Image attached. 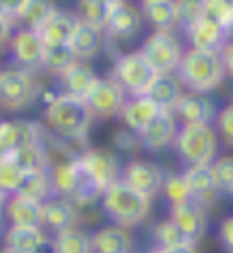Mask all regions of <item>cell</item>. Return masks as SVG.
Listing matches in <instances>:
<instances>
[{"mask_svg":"<svg viewBox=\"0 0 233 253\" xmlns=\"http://www.w3.org/2000/svg\"><path fill=\"white\" fill-rule=\"evenodd\" d=\"M174 115L178 117L181 124H194V126H213L218 115V106L211 99V95L205 92H183L181 101L174 108Z\"/></svg>","mask_w":233,"mask_h":253,"instance_id":"4fadbf2b","label":"cell"},{"mask_svg":"<svg viewBox=\"0 0 233 253\" xmlns=\"http://www.w3.org/2000/svg\"><path fill=\"white\" fill-rule=\"evenodd\" d=\"M16 194H22V196L40 203L53 198V185H51V176H48V169L46 172H27L22 176V183Z\"/></svg>","mask_w":233,"mask_h":253,"instance_id":"1f68e13d","label":"cell"},{"mask_svg":"<svg viewBox=\"0 0 233 253\" xmlns=\"http://www.w3.org/2000/svg\"><path fill=\"white\" fill-rule=\"evenodd\" d=\"M205 16L222 24L233 38V0H207Z\"/></svg>","mask_w":233,"mask_h":253,"instance_id":"f35d334b","label":"cell"},{"mask_svg":"<svg viewBox=\"0 0 233 253\" xmlns=\"http://www.w3.org/2000/svg\"><path fill=\"white\" fill-rule=\"evenodd\" d=\"M13 36V18L9 16H0V46L9 44Z\"/></svg>","mask_w":233,"mask_h":253,"instance_id":"7bdbcfd3","label":"cell"},{"mask_svg":"<svg viewBox=\"0 0 233 253\" xmlns=\"http://www.w3.org/2000/svg\"><path fill=\"white\" fill-rule=\"evenodd\" d=\"M77 220V205L69 198L53 196L42 205V229L51 231L53 236L75 227Z\"/></svg>","mask_w":233,"mask_h":253,"instance_id":"d6986e66","label":"cell"},{"mask_svg":"<svg viewBox=\"0 0 233 253\" xmlns=\"http://www.w3.org/2000/svg\"><path fill=\"white\" fill-rule=\"evenodd\" d=\"M113 145L116 150H121V152H137V150H143V145H141V137L139 132H134V130L130 128H119L116 132L113 134Z\"/></svg>","mask_w":233,"mask_h":253,"instance_id":"60d3db41","label":"cell"},{"mask_svg":"<svg viewBox=\"0 0 233 253\" xmlns=\"http://www.w3.org/2000/svg\"><path fill=\"white\" fill-rule=\"evenodd\" d=\"M90 238H93L95 253H132L134 247L130 229L115 225V222L99 227L97 231L90 233Z\"/></svg>","mask_w":233,"mask_h":253,"instance_id":"603a6c76","label":"cell"},{"mask_svg":"<svg viewBox=\"0 0 233 253\" xmlns=\"http://www.w3.org/2000/svg\"><path fill=\"white\" fill-rule=\"evenodd\" d=\"M161 110H163L161 106L154 104L148 95H137V97H128V99H125L123 110H121L119 117L125 128L134 130V132H141Z\"/></svg>","mask_w":233,"mask_h":253,"instance_id":"cb8c5ba5","label":"cell"},{"mask_svg":"<svg viewBox=\"0 0 233 253\" xmlns=\"http://www.w3.org/2000/svg\"><path fill=\"white\" fill-rule=\"evenodd\" d=\"M172 148L185 168H189V165H211L218 157L220 139H218L213 126L181 124Z\"/></svg>","mask_w":233,"mask_h":253,"instance_id":"277c9868","label":"cell"},{"mask_svg":"<svg viewBox=\"0 0 233 253\" xmlns=\"http://www.w3.org/2000/svg\"><path fill=\"white\" fill-rule=\"evenodd\" d=\"M143 16H141V9L134 7L130 2H121L110 7L108 13V22H106V36L113 38L116 42H130L141 33L143 29Z\"/></svg>","mask_w":233,"mask_h":253,"instance_id":"7c38bea8","label":"cell"},{"mask_svg":"<svg viewBox=\"0 0 233 253\" xmlns=\"http://www.w3.org/2000/svg\"><path fill=\"white\" fill-rule=\"evenodd\" d=\"M79 165L84 169L86 178L95 185L99 192L110 187L115 181L121 178L123 165L110 150H97V148H84L79 152Z\"/></svg>","mask_w":233,"mask_h":253,"instance_id":"ba28073f","label":"cell"},{"mask_svg":"<svg viewBox=\"0 0 233 253\" xmlns=\"http://www.w3.org/2000/svg\"><path fill=\"white\" fill-rule=\"evenodd\" d=\"M22 2L24 0H2V7H4V11H7V16L16 18V13H18V9L22 7Z\"/></svg>","mask_w":233,"mask_h":253,"instance_id":"bcb514c9","label":"cell"},{"mask_svg":"<svg viewBox=\"0 0 233 253\" xmlns=\"http://www.w3.org/2000/svg\"><path fill=\"white\" fill-rule=\"evenodd\" d=\"M22 176L24 172L11 161V157L0 159V192H4L7 196L16 194L22 183Z\"/></svg>","mask_w":233,"mask_h":253,"instance_id":"74e56055","label":"cell"},{"mask_svg":"<svg viewBox=\"0 0 233 253\" xmlns=\"http://www.w3.org/2000/svg\"><path fill=\"white\" fill-rule=\"evenodd\" d=\"M2 240L7 247L22 253H44L46 247L53 249V240H48L46 231L42 227H16L9 225L2 233Z\"/></svg>","mask_w":233,"mask_h":253,"instance_id":"7402d4cb","label":"cell"},{"mask_svg":"<svg viewBox=\"0 0 233 253\" xmlns=\"http://www.w3.org/2000/svg\"><path fill=\"white\" fill-rule=\"evenodd\" d=\"M178 126H181V121L174 115V110H161V113L139 132L143 150L161 152V150L169 148V145L174 143V139H176Z\"/></svg>","mask_w":233,"mask_h":253,"instance_id":"5bb4252c","label":"cell"},{"mask_svg":"<svg viewBox=\"0 0 233 253\" xmlns=\"http://www.w3.org/2000/svg\"><path fill=\"white\" fill-rule=\"evenodd\" d=\"M231 104H233V101H231Z\"/></svg>","mask_w":233,"mask_h":253,"instance_id":"816d5d0a","label":"cell"},{"mask_svg":"<svg viewBox=\"0 0 233 253\" xmlns=\"http://www.w3.org/2000/svg\"><path fill=\"white\" fill-rule=\"evenodd\" d=\"M218 238H220L222 249L227 253H233V213L218 225Z\"/></svg>","mask_w":233,"mask_h":253,"instance_id":"b9f144b4","label":"cell"},{"mask_svg":"<svg viewBox=\"0 0 233 253\" xmlns=\"http://www.w3.org/2000/svg\"><path fill=\"white\" fill-rule=\"evenodd\" d=\"M75 60H77V55L73 53L71 44H44V53H42V69L48 71L51 75L60 77Z\"/></svg>","mask_w":233,"mask_h":253,"instance_id":"4dcf8cb0","label":"cell"},{"mask_svg":"<svg viewBox=\"0 0 233 253\" xmlns=\"http://www.w3.org/2000/svg\"><path fill=\"white\" fill-rule=\"evenodd\" d=\"M125 99H128L125 90L113 77H99L84 101L88 106L90 115L97 117V119H113V117L121 115Z\"/></svg>","mask_w":233,"mask_h":253,"instance_id":"9c48e42d","label":"cell"},{"mask_svg":"<svg viewBox=\"0 0 233 253\" xmlns=\"http://www.w3.org/2000/svg\"><path fill=\"white\" fill-rule=\"evenodd\" d=\"M11 57L16 62V66H20L24 71L42 69V53H44V42H42L40 33L36 29L20 27L18 31H13L11 42Z\"/></svg>","mask_w":233,"mask_h":253,"instance_id":"8fae6325","label":"cell"},{"mask_svg":"<svg viewBox=\"0 0 233 253\" xmlns=\"http://www.w3.org/2000/svg\"><path fill=\"white\" fill-rule=\"evenodd\" d=\"M141 53L158 75H172L183 60V46L172 31H152L141 42Z\"/></svg>","mask_w":233,"mask_h":253,"instance_id":"52a82bcc","label":"cell"},{"mask_svg":"<svg viewBox=\"0 0 233 253\" xmlns=\"http://www.w3.org/2000/svg\"><path fill=\"white\" fill-rule=\"evenodd\" d=\"M183 92H185V86L181 84L176 73H172V75H156L154 77V82L150 84V88L145 95H148L156 106H161L163 110H174L176 104L181 101Z\"/></svg>","mask_w":233,"mask_h":253,"instance_id":"484cf974","label":"cell"},{"mask_svg":"<svg viewBox=\"0 0 233 253\" xmlns=\"http://www.w3.org/2000/svg\"><path fill=\"white\" fill-rule=\"evenodd\" d=\"M106 29L104 27H97V24H88V22H77L75 27V33L71 38V48L73 53L77 55V60H93L97 57L106 46Z\"/></svg>","mask_w":233,"mask_h":253,"instance_id":"ac0fdd59","label":"cell"},{"mask_svg":"<svg viewBox=\"0 0 233 253\" xmlns=\"http://www.w3.org/2000/svg\"><path fill=\"white\" fill-rule=\"evenodd\" d=\"M176 77L185 86V90L192 92L209 95L211 90L220 88L222 82L227 80L225 62H222L220 51H202V48L189 46L183 53Z\"/></svg>","mask_w":233,"mask_h":253,"instance_id":"7a4b0ae2","label":"cell"},{"mask_svg":"<svg viewBox=\"0 0 233 253\" xmlns=\"http://www.w3.org/2000/svg\"><path fill=\"white\" fill-rule=\"evenodd\" d=\"M51 240H53V253H95L90 233L77 229V227L55 233Z\"/></svg>","mask_w":233,"mask_h":253,"instance_id":"f546056e","label":"cell"},{"mask_svg":"<svg viewBox=\"0 0 233 253\" xmlns=\"http://www.w3.org/2000/svg\"><path fill=\"white\" fill-rule=\"evenodd\" d=\"M55 11H57V7L53 0H24L13 20H18L20 27L40 31V29L55 16Z\"/></svg>","mask_w":233,"mask_h":253,"instance_id":"83f0119b","label":"cell"},{"mask_svg":"<svg viewBox=\"0 0 233 253\" xmlns=\"http://www.w3.org/2000/svg\"><path fill=\"white\" fill-rule=\"evenodd\" d=\"M11 161L27 172H46L48 165H51V157H48V150L42 143H29V145H20L11 152Z\"/></svg>","mask_w":233,"mask_h":253,"instance_id":"f1b7e54d","label":"cell"},{"mask_svg":"<svg viewBox=\"0 0 233 253\" xmlns=\"http://www.w3.org/2000/svg\"><path fill=\"white\" fill-rule=\"evenodd\" d=\"M156 75L158 73L150 66V62L145 60L141 51H130L116 55L113 71H110V77L125 90L128 97L145 95Z\"/></svg>","mask_w":233,"mask_h":253,"instance_id":"5b68a950","label":"cell"},{"mask_svg":"<svg viewBox=\"0 0 233 253\" xmlns=\"http://www.w3.org/2000/svg\"><path fill=\"white\" fill-rule=\"evenodd\" d=\"M185 36L189 40V46L202 48V51H222L227 42L231 40L229 31L207 16L200 18L198 22L189 24L185 29Z\"/></svg>","mask_w":233,"mask_h":253,"instance_id":"2e32d148","label":"cell"},{"mask_svg":"<svg viewBox=\"0 0 233 253\" xmlns=\"http://www.w3.org/2000/svg\"><path fill=\"white\" fill-rule=\"evenodd\" d=\"M165 176H167V174L163 172L161 165L150 161V159H132L130 163L123 165V172H121V178H123L130 187L145 194L148 198H154L161 194Z\"/></svg>","mask_w":233,"mask_h":253,"instance_id":"30bf717a","label":"cell"},{"mask_svg":"<svg viewBox=\"0 0 233 253\" xmlns=\"http://www.w3.org/2000/svg\"><path fill=\"white\" fill-rule=\"evenodd\" d=\"M77 22H79V18H77L75 13L60 11V9H57L55 16H53L38 33H40L44 44H69L73 33H75Z\"/></svg>","mask_w":233,"mask_h":253,"instance_id":"4316f807","label":"cell"},{"mask_svg":"<svg viewBox=\"0 0 233 253\" xmlns=\"http://www.w3.org/2000/svg\"><path fill=\"white\" fill-rule=\"evenodd\" d=\"M222 55V62H225V71H227V77L233 80V38L225 44V48L220 51Z\"/></svg>","mask_w":233,"mask_h":253,"instance_id":"ee69618b","label":"cell"},{"mask_svg":"<svg viewBox=\"0 0 233 253\" xmlns=\"http://www.w3.org/2000/svg\"><path fill=\"white\" fill-rule=\"evenodd\" d=\"M176 2V20L178 27L187 29L189 24L198 22L205 18L207 11V0H174Z\"/></svg>","mask_w":233,"mask_h":253,"instance_id":"8d00e7d4","label":"cell"},{"mask_svg":"<svg viewBox=\"0 0 233 253\" xmlns=\"http://www.w3.org/2000/svg\"><path fill=\"white\" fill-rule=\"evenodd\" d=\"M152 253H198L196 245H183V247H154Z\"/></svg>","mask_w":233,"mask_h":253,"instance_id":"f6af8a7d","label":"cell"},{"mask_svg":"<svg viewBox=\"0 0 233 253\" xmlns=\"http://www.w3.org/2000/svg\"><path fill=\"white\" fill-rule=\"evenodd\" d=\"M93 119L95 117L90 115L86 101L66 92H57L48 104H44L46 128L66 143H84Z\"/></svg>","mask_w":233,"mask_h":253,"instance_id":"6da1fadb","label":"cell"},{"mask_svg":"<svg viewBox=\"0 0 233 253\" xmlns=\"http://www.w3.org/2000/svg\"><path fill=\"white\" fill-rule=\"evenodd\" d=\"M169 218L178 225L185 236L189 238V242L198 245V242L205 238L207 227H209V216H207V209L202 205H198L196 201L183 203V205H174L169 207Z\"/></svg>","mask_w":233,"mask_h":253,"instance_id":"9a60e30c","label":"cell"},{"mask_svg":"<svg viewBox=\"0 0 233 253\" xmlns=\"http://www.w3.org/2000/svg\"><path fill=\"white\" fill-rule=\"evenodd\" d=\"M139 9L145 24H150L154 31H172L178 27L174 0H141Z\"/></svg>","mask_w":233,"mask_h":253,"instance_id":"d4e9b609","label":"cell"},{"mask_svg":"<svg viewBox=\"0 0 233 253\" xmlns=\"http://www.w3.org/2000/svg\"><path fill=\"white\" fill-rule=\"evenodd\" d=\"M108 13H110V4H106L104 0H75V16L81 22L106 27Z\"/></svg>","mask_w":233,"mask_h":253,"instance_id":"836d02e7","label":"cell"},{"mask_svg":"<svg viewBox=\"0 0 233 253\" xmlns=\"http://www.w3.org/2000/svg\"><path fill=\"white\" fill-rule=\"evenodd\" d=\"M183 176L189 185L192 198L205 209L216 205V201L222 196L216 181H213L211 165H189V168L183 169Z\"/></svg>","mask_w":233,"mask_h":253,"instance_id":"e0dca14e","label":"cell"},{"mask_svg":"<svg viewBox=\"0 0 233 253\" xmlns=\"http://www.w3.org/2000/svg\"><path fill=\"white\" fill-rule=\"evenodd\" d=\"M211 174L220 194L233 196V154L216 157V161L211 163Z\"/></svg>","mask_w":233,"mask_h":253,"instance_id":"d590c367","label":"cell"},{"mask_svg":"<svg viewBox=\"0 0 233 253\" xmlns=\"http://www.w3.org/2000/svg\"><path fill=\"white\" fill-rule=\"evenodd\" d=\"M213 128H216V134H218V139H220V143L233 150V104H227V106H222V108H218Z\"/></svg>","mask_w":233,"mask_h":253,"instance_id":"ab89813d","label":"cell"},{"mask_svg":"<svg viewBox=\"0 0 233 253\" xmlns=\"http://www.w3.org/2000/svg\"><path fill=\"white\" fill-rule=\"evenodd\" d=\"M38 99V86L31 71L20 66L0 71V108L9 113L24 110Z\"/></svg>","mask_w":233,"mask_h":253,"instance_id":"8992f818","label":"cell"},{"mask_svg":"<svg viewBox=\"0 0 233 253\" xmlns=\"http://www.w3.org/2000/svg\"><path fill=\"white\" fill-rule=\"evenodd\" d=\"M7 194H4V192H0V218H4L2 216V213H4V203H7Z\"/></svg>","mask_w":233,"mask_h":253,"instance_id":"7dc6e473","label":"cell"},{"mask_svg":"<svg viewBox=\"0 0 233 253\" xmlns=\"http://www.w3.org/2000/svg\"><path fill=\"white\" fill-rule=\"evenodd\" d=\"M161 194L165 196V201L169 203V207L194 201L192 192H189V185L185 181V176H183V172L181 174H167V176H165Z\"/></svg>","mask_w":233,"mask_h":253,"instance_id":"e575fe53","label":"cell"},{"mask_svg":"<svg viewBox=\"0 0 233 253\" xmlns=\"http://www.w3.org/2000/svg\"><path fill=\"white\" fill-rule=\"evenodd\" d=\"M42 205L44 203L27 198L22 194H11L4 203V220L16 227H42Z\"/></svg>","mask_w":233,"mask_h":253,"instance_id":"44dd1931","label":"cell"},{"mask_svg":"<svg viewBox=\"0 0 233 253\" xmlns=\"http://www.w3.org/2000/svg\"><path fill=\"white\" fill-rule=\"evenodd\" d=\"M106 4H110V7H115V4H121V2H125V0H104Z\"/></svg>","mask_w":233,"mask_h":253,"instance_id":"681fc988","label":"cell"},{"mask_svg":"<svg viewBox=\"0 0 233 253\" xmlns=\"http://www.w3.org/2000/svg\"><path fill=\"white\" fill-rule=\"evenodd\" d=\"M0 253H22V251H18V249H13V247H7V245H4L2 249H0Z\"/></svg>","mask_w":233,"mask_h":253,"instance_id":"c3c4849f","label":"cell"},{"mask_svg":"<svg viewBox=\"0 0 233 253\" xmlns=\"http://www.w3.org/2000/svg\"><path fill=\"white\" fill-rule=\"evenodd\" d=\"M152 238L156 247H183V245H194L189 242V238L178 229V225L172 218H165V220L156 222L152 229Z\"/></svg>","mask_w":233,"mask_h":253,"instance_id":"d6a6232c","label":"cell"},{"mask_svg":"<svg viewBox=\"0 0 233 253\" xmlns=\"http://www.w3.org/2000/svg\"><path fill=\"white\" fill-rule=\"evenodd\" d=\"M99 205L101 211L110 218V222L125 227V229H132V227L141 225L150 216L152 198L137 192L123 178H119V181H115L110 187H106L101 192Z\"/></svg>","mask_w":233,"mask_h":253,"instance_id":"3957f363","label":"cell"},{"mask_svg":"<svg viewBox=\"0 0 233 253\" xmlns=\"http://www.w3.org/2000/svg\"><path fill=\"white\" fill-rule=\"evenodd\" d=\"M0 16H7V11H4V7H2V0H0ZM11 18V16H9Z\"/></svg>","mask_w":233,"mask_h":253,"instance_id":"f907efd6","label":"cell"},{"mask_svg":"<svg viewBox=\"0 0 233 253\" xmlns=\"http://www.w3.org/2000/svg\"><path fill=\"white\" fill-rule=\"evenodd\" d=\"M57 80H60L62 92H66V95H71V97L86 99L88 92L93 90L95 82L99 80V75H97L95 69L86 60H75Z\"/></svg>","mask_w":233,"mask_h":253,"instance_id":"ffe728a7","label":"cell"}]
</instances>
